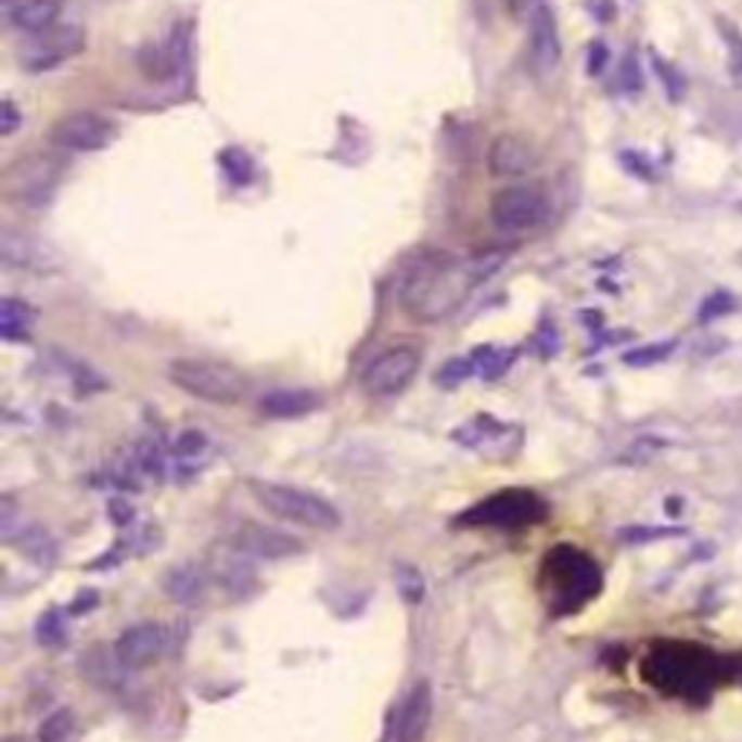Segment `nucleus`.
I'll return each instance as SVG.
<instances>
[{
	"label": "nucleus",
	"instance_id": "1",
	"mask_svg": "<svg viewBox=\"0 0 742 742\" xmlns=\"http://www.w3.org/2000/svg\"><path fill=\"white\" fill-rule=\"evenodd\" d=\"M504 250H478L470 256L426 258L409 273L400 305L415 322H442L468 302L478 284L504 265Z\"/></svg>",
	"mask_w": 742,
	"mask_h": 742
},
{
	"label": "nucleus",
	"instance_id": "2",
	"mask_svg": "<svg viewBox=\"0 0 742 742\" xmlns=\"http://www.w3.org/2000/svg\"><path fill=\"white\" fill-rule=\"evenodd\" d=\"M641 676L664 696L705 699L719 685L722 658L690 641H658L644 655Z\"/></svg>",
	"mask_w": 742,
	"mask_h": 742
},
{
	"label": "nucleus",
	"instance_id": "3",
	"mask_svg": "<svg viewBox=\"0 0 742 742\" xmlns=\"http://www.w3.org/2000/svg\"><path fill=\"white\" fill-rule=\"evenodd\" d=\"M537 592L554 618H566L586 610L603 592V572L586 551L560 542L548 548L539 563Z\"/></svg>",
	"mask_w": 742,
	"mask_h": 742
},
{
	"label": "nucleus",
	"instance_id": "4",
	"mask_svg": "<svg viewBox=\"0 0 742 742\" xmlns=\"http://www.w3.org/2000/svg\"><path fill=\"white\" fill-rule=\"evenodd\" d=\"M168 381L192 398L215 404V407H235L247 398L250 381L244 371L230 362L204 360V357H177L168 362Z\"/></svg>",
	"mask_w": 742,
	"mask_h": 742
},
{
	"label": "nucleus",
	"instance_id": "5",
	"mask_svg": "<svg viewBox=\"0 0 742 742\" xmlns=\"http://www.w3.org/2000/svg\"><path fill=\"white\" fill-rule=\"evenodd\" d=\"M247 485L250 494L256 496V502L279 520L310 530L340 528V511L322 496L302 490V487L282 485V482H267V478H250Z\"/></svg>",
	"mask_w": 742,
	"mask_h": 742
},
{
	"label": "nucleus",
	"instance_id": "6",
	"mask_svg": "<svg viewBox=\"0 0 742 742\" xmlns=\"http://www.w3.org/2000/svg\"><path fill=\"white\" fill-rule=\"evenodd\" d=\"M548 520V502L534 490L525 487H508L499 494L487 496L482 502L470 504L468 511L456 516L459 528H499V530H520L539 525Z\"/></svg>",
	"mask_w": 742,
	"mask_h": 742
},
{
	"label": "nucleus",
	"instance_id": "7",
	"mask_svg": "<svg viewBox=\"0 0 742 742\" xmlns=\"http://www.w3.org/2000/svg\"><path fill=\"white\" fill-rule=\"evenodd\" d=\"M418 369H421V351L415 345H395L369 362V369L362 371V386L374 398H392L415 381Z\"/></svg>",
	"mask_w": 742,
	"mask_h": 742
},
{
	"label": "nucleus",
	"instance_id": "8",
	"mask_svg": "<svg viewBox=\"0 0 742 742\" xmlns=\"http://www.w3.org/2000/svg\"><path fill=\"white\" fill-rule=\"evenodd\" d=\"M548 197L537 186H508L490 201V218L499 230L525 232L548 218Z\"/></svg>",
	"mask_w": 742,
	"mask_h": 742
},
{
	"label": "nucleus",
	"instance_id": "9",
	"mask_svg": "<svg viewBox=\"0 0 742 742\" xmlns=\"http://www.w3.org/2000/svg\"><path fill=\"white\" fill-rule=\"evenodd\" d=\"M85 50V29L76 24H55L47 33L29 38L27 50L21 53V64L29 73H47L62 67L64 62H71Z\"/></svg>",
	"mask_w": 742,
	"mask_h": 742
},
{
	"label": "nucleus",
	"instance_id": "10",
	"mask_svg": "<svg viewBox=\"0 0 742 742\" xmlns=\"http://www.w3.org/2000/svg\"><path fill=\"white\" fill-rule=\"evenodd\" d=\"M59 186V166L47 157H27L15 163L3 177V192L24 206H41Z\"/></svg>",
	"mask_w": 742,
	"mask_h": 742
},
{
	"label": "nucleus",
	"instance_id": "11",
	"mask_svg": "<svg viewBox=\"0 0 742 742\" xmlns=\"http://www.w3.org/2000/svg\"><path fill=\"white\" fill-rule=\"evenodd\" d=\"M116 137V125L102 114L93 111H76V114L62 116L50 128V142L55 149L64 151H99L111 145Z\"/></svg>",
	"mask_w": 742,
	"mask_h": 742
},
{
	"label": "nucleus",
	"instance_id": "12",
	"mask_svg": "<svg viewBox=\"0 0 742 742\" xmlns=\"http://www.w3.org/2000/svg\"><path fill=\"white\" fill-rule=\"evenodd\" d=\"M116 658L131 667V670H145L151 664H157L159 658H166L171 650V632L168 627L157 624V621H145V624H133L116 638Z\"/></svg>",
	"mask_w": 742,
	"mask_h": 742
},
{
	"label": "nucleus",
	"instance_id": "13",
	"mask_svg": "<svg viewBox=\"0 0 742 742\" xmlns=\"http://www.w3.org/2000/svg\"><path fill=\"white\" fill-rule=\"evenodd\" d=\"M435 693L430 681H418L407 696L395 707L389 728V742H424L430 725H433Z\"/></svg>",
	"mask_w": 742,
	"mask_h": 742
},
{
	"label": "nucleus",
	"instance_id": "14",
	"mask_svg": "<svg viewBox=\"0 0 742 742\" xmlns=\"http://www.w3.org/2000/svg\"><path fill=\"white\" fill-rule=\"evenodd\" d=\"M232 546L239 548L241 554L258 556V560H284V556L305 551L302 539H296L293 534H284V530L253 520L241 522L239 528L232 530Z\"/></svg>",
	"mask_w": 742,
	"mask_h": 742
},
{
	"label": "nucleus",
	"instance_id": "15",
	"mask_svg": "<svg viewBox=\"0 0 742 742\" xmlns=\"http://www.w3.org/2000/svg\"><path fill=\"white\" fill-rule=\"evenodd\" d=\"M528 55L530 71L537 73L539 79H546V76H551L560 67L563 44H560V27H556L554 12H551L548 3H539L537 10L530 12Z\"/></svg>",
	"mask_w": 742,
	"mask_h": 742
},
{
	"label": "nucleus",
	"instance_id": "16",
	"mask_svg": "<svg viewBox=\"0 0 742 742\" xmlns=\"http://www.w3.org/2000/svg\"><path fill=\"white\" fill-rule=\"evenodd\" d=\"M513 435L520 438V430L511 424H502L496 421L494 415H478L473 418L470 424L459 426L452 438L470 450H478L482 456H490V459H504V456H513V450L520 447V442H511Z\"/></svg>",
	"mask_w": 742,
	"mask_h": 742
},
{
	"label": "nucleus",
	"instance_id": "17",
	"mask_svg": "<svg viewBox=\"0 0 742 742\" xmlns=\"http://www.w3.org/2000/svg\"><path fill=\"white\" fill-rule=\"evenodd\" d=\"M537 166V149L520 133H502L490 142L487 168L494 177H522Z\"/></svg>",
	"mask_w": 742,
	"mask_h": 742
},
{
	"label": "nucleus",
	"instance_id": "18",
	"mask_svg": "<svg viewBox=\"0 0 742 742\" xmlns=\"http://www.w3.org/2000/svg\"><path fill=\"white\" fill-rule=\"evenodd\" d=\"M64 3L67 0H18V3L7 0V15H10L12 27L33 38L59 24Z\"/></svg>",
	"mask_w": 742,
	"mask_h": 742
},
{
	"label": "nucleus",
	"instance_id": "19",
	"mask_svg": "<svg viewBox=\"0 0 742 742\" xmlns=\"http://www.w3.org/2000/svg\"><path fill=\"white\" fill-rule=\"evenodd\" d=\"M319 407V398L314 392L302 389H279L261 398V412L270 418H299L308 415Z\"/></svg>",
	"mask_w": 742,
	"mask_h": 742
},
{
	"label": "nucleus",
	"instance_id": "20",
	"mask_svg": "<svg viewBox=\"0 0 742 742\" xmlns=\"http://www.w3.org/2000/svg\"><path fill=\"white\" fill-rule=\"evenodd\" d=\"M41 256H44L41 244L29 239V235H24V232H15L10 227L0 232V258H3L7 267L27 270V267L41 265Z\"/></svg>",
	"mask_w": 742,
	"mask_h": 742
},
{
	"label": "nucleus",
	"instance_id": "21",
	"mask_svg": "<svg viewBox=\"0 0 742 742\" xmlns=\"http://www.w3.org/2000/svg\"><path fill=\"white\" fill-rule=\"evenodd\" d=\"M33 319H36V314L24 302L10 299V296L0 302V334H3V340H10V343L27 340Z\"/></svg>",
	"mask_w": 742,
	"mask_h": 742
},
{
	"label": "nucleus",
	"instance_id": "22",
	"mask_svg": "<svg viewBox=\"0 0 742 742\" xmlns=\"http://www.w3.org/2000/svg\"><path fill=\"white\" fill-rule=\"evenodd\" d=\"M166 592L180 603H195L201 592H204V577H201L195 566H180L175 572H168Z\"/></svg>",
	"mask_w": 742,
	"mask_h": 742
},
{
	"label": "nucleus",
	"instance_id": "23",
	"mask_svg": "<svg viewBox=\"0 0 742 742\" xmlns=\"http://www.w3.org/2000/svg\"><path fill=\"white\" fill-rule=\"evenodd\" d=\"M716 24H719L722 41H725V47H728V71H731L733 79L742 85V33L733 27L731 21L719 18Z\"/></svg>",
	"mask_w": 742,
	"mask_h": 742
},
{
	"label": "nucleus",
	"instance_id": "24",
	"mask_svg": "<svg viewBox=\"0 0 742 742\" xmlns=\"http://www.w3.org/2000/svg\"><path fill=\"white\" fill-rule=\"evenodd\" d=\"M395 586H398L400 598H404L409 606H415V603H421V598H424V577H421V572H418L415 566L395 568Z\"/></svg>",
	"mask_w": 742,
	"mask_h": 742
},
{
	"label": "nucleus",
	"instance_id": "25",
	"mask_svg": "<svg viewBox=\"0 0 742 742\" xmlns=\"http://www.w3.org/2000/svg\"><path fill=\"white\" fill-rule=\"evenodd\" d=\"M733 310H737V299H733L731 293L714 291L705 302H702V308H699V322H714V319L728 317Z\"/></svg>",
	"mask_w": 742,
	"mask_h": 742
},
{
	"label": "nucleus",
	"instance_id": "26",
	"mask_svg": "<svg viewBox=\"0 0 742 742\" xmlns=\"http://www.w3.org/2000/svg\"><path fill=\"white\" fill-rule=\"evenodd\" d=\"M73 711H55L50 719H47L44 725H41V731H38V740L41 742H64L67 737H71L73 731Z\"/></svg>",
	"mask_w": 742,
	"mask_h": 742
},
{
	"label": "nucleus",
	"instance_id": "27",
	"mask_svg": "<svg viewBox=\"0 0 742 742\" xmlns=\"http://www.w3.org/2000/svg\"><path fill=\"white\" fill-rule=\"evenodd\" d=\"M223 171L230 175L232 183H250L253 180V163L241 149H227L221 154Z\"/></svg>",
	"mask_w": 742,
	"mask_h": 742
},
{
	"label": "nucleus",
	"instance_id": "28",
	"mask_svg": "<svg viewBox=\"0 0 742 742\" xmlns=\"http://www.w3.org/2000/svg\"><path fill=\"white\" fill-rule=\"evenodd\" d=\"M673 348H676L673 340H667V343L641 345V348H636V351H629L627 357H624V362H627V366H655V362L667 360V357L673 354Z\"/></svg>",
	"mask_w": 742,
	"mask_h": 742
},
{
	"label": "nucleus",
	"instance_id": "29",
	"mask_svg": "<svg viewBox=\"0 0 742 742\" xmlns=\"http://www.w3.org/2000/svg\"><path fill=\"white\" fill-rule=\"evenodd\" d=\"M473 371H478L476 354H470V357H456V360H450L442 371H438V383H444V386H456V383H461L464 378H470Z\"/></svg>",
	"mask_w": 742,
	"mask_h": 742
},
{
	"label": "nucleus",
	"instance_id": "30",
	"mask_svg": "<svg viewBox=\"0 0 742 742\" xmlns=\"http://www.w3.org/2000/svg\"><path fill=\"white\" fill-rule=\"evenodd\" d=\"M64 636H67V629H64L62 612L59 610H50L44 618L38 621V641H41V644H47V647L62 644Z\"/></svg>",
	"mask_w": 742,
	"mask_h": 742
},
{
	"label": "nucleus",
	"instance_id": "31",
	"mask_svg": "<svg viewBox=\"0 0 742 742\" xmlns=\"http://www.w3.org/2000/svg\"><path fill=\"white\" fill-rule=\"evenodd\" d=\"M653 64H655V71H658V76H662L664 88H667L670 99H679L681 93H685V79H681V73L676 71V67H670L664 59H655Z\"/></svg>",
	"mask_w": 742,
	"mask_h": 742
},
{
	"label": "nucleus",
	"instance_id": "32",
	"mask_svg": "<svg viewBox=\"0 0 742 742\" xmlns=\"http://www.w3.org/2000/svg\"><path fill=\"white\" fill-rule=\"evenodd\" d=\"M53 542H50V537H47L44 530H33V534H27V537L21 539V548H27V554H33L36 560H44V556H53L55 551Z\"/></svg>",
	"mask_w": 742,
	"mask_h": 742
},
{
	"label": "nucleus",
	"instance_id": "33",
	"mask_svg": "<svg viewBox=\"0 0 742 742\" xmlns=\"http://www.w3.org/2000/svg\"><path fill=\"white\" fill-rule=\"evenodd\" d=\"M18 125H21L18 107L12 105L10 99H3V102H0V133H3V137H10V133L18 131Z\"/></svg>",
	"mask_w": 742,
	"mask_h": 742
},
{
	"label": "nucleus",
	"instance_id": "34",
	"mask_svg": "<svg viewBox=\"0 0 742 742\" xmlns=\"http://www.w3.org/2000/svg\"><path fill=\"white\" fill-rule=\"evenodd\" d=\"M621 79H624V88L627 90H638L641 88V71H638V64L632 55H627V62H624V71H621Z\"/></svg>",
	"mask_w": 742,
	"mask_h": 742
},
{
	"label": "nucleus",
	"instance_id": "35",
	"mask_svg": "<svg viewBox=\"0 0 742 742\" xmlns=\"http://www.w3.org/2000/svg\"><path fill=\"white\" fill-rule=\"evenodd\" d=\"M606 64V47L603 44H594L592 47V62H589V71L598 73Z\"/></svg>",
	"mask_w": 742,
	"mask_h": 742
},
{
	"label": "nucleus",
	"instance_id": "36",
	"mask_svg": "<svg viewBox=\"0 0 742 742\" xmlns=\"http://www.w3.org/2000/svg\"><path fill=\"white\" fill-rule=\"evenodd\" d=\"M10 742H15V740H10Z\"/></svg>",
	"mask_w": 742,
	"mask_h": 742
}]
</instances>
